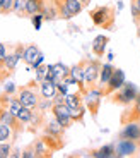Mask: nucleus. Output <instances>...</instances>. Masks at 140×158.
Segmentation results:
<instances>
[{"label": "nucleus", "instance_id": "37998d69", "mask_svg": "<svg viewBox=\"0 0 140 158\" xmlns=\"http://www.w3.org/2000/svg\"><path fill=\"white\" fill-rule=\"evenodd\" d=\"M0 12H2V0H0Z\"/></svg>", "mask_w": 140, "mask_h": 158}, {"label": "nucleus", "instance_id": "dca6fc26", "mask_svg": "<svg viewBox=\"0 0 140 158\" xmlns=\"http://www.w3.org/2000/svg\"><path fill=\"white\" fill-rule=\"evenodd\" d=\"M68 76L82 88V84H84V64H77V65H74V67H70Z\"/></svg>", "mask_w": 140, "mask_h": 158}, {"label": "nucleus", "instance_id": "f257e3e1", "mask_svg": "<svg viewBox=\"0 0 140 158\" xmlns=\"http://www.w3.org/2000/svg\"><path fill=\"white\" fill-rule=\"evenodd\" d=\"M91 19L96 26L101 28H111L115 21V12L111 7H97L91 12Z\"/></svg>", "mask_w": 140, "mask_h": 158}, {"label": "nucleus", "instance_id": "4be33fe9", "mask_svg": "<svg viewBox=\"0 0 140 158\" xmlns=\"http://www.w3.org/2000/svg\"><path fill=\"white\" fill-rule=\"evenodd\" d=\"M65 105H68L70 108H75V107H79V105H82L80 95H77V93H67L65 95Z\"/></svg>", "mask_w": 140, "mask_h": 158}, {"label": "nucleus", "instance_id": "79ce46f5", "mask_svg": "<svg viewBox=\"0 0 140 158\" xmlns=\"http://www.w3.org/2000/svg\"><path fill=\"white\" fill-rule=\"evenodd\" d=\"M137 24H138V36H140V23H137Z\"/></svg>", "mask_w": 140, "mask_h": 158}, {"label": "nucleus", "instance_id": "423d86ee", "mask_svg": "<svg viewBox=\"0 0 140 158\" xmlns=\"http://www.w3.org/2000/svg\"><path fill=\"white\" fill-rule=\"evenodd\" d=\"M17 98L21 100V103H22L24 107L31 108V110H36V108H38L39 98H38V95H36V91L31 89V88H22V89H19Z\"/></svg>", "mask_w": 140, "mask_h": 158}, {"label": "nucleus", "instance_id": "72a5a7b5", "mask_svg": "<svg viewBox=\"0 0 140 158\" xmlns=\"http://www.w3.org/2000/svg\"><path fill=\"white\" fill-rule=\"evenodd\" d=\"M51 102H53V105H63V103H65V95L58 91V93L53 96V100H51Z\"/></svg>", "mask_w": 140, "mask_h": 158}, {"label": "nucleus", "instance_id": "f03ea898", "mask_svg": "<svg viewBox=\"0 0 140 158\" xmlns=\"http://www.w3.org/2000/svg\"><path fill=\"white\" fill-rule=\"evenodd\" d=\"M138 96V91L137 88L133 86L132 83H126L116 91V95H115V103H120V105H130V103L135 102V98Z\"/></svg>", "mask_w": 140, "mask_h": 158}, {"label": "nucleus", "instance_id": "a878e982", "mask_svg": "<svg viewBox=\"0 0 140 158\" xmlns=\"http://www.w3.org/2000/svg\"><path fill=\"white\" fill-rule=\"evenodd\" d=\"M70 115L74 118V122H80L82 118H84V115H86V108L82 107V105H79L75 108H70Z\"/></svg>", "mask_w": 140, "mask_h": 158}, {"label": "nucleus", "instance_id": "a211bd4d", "mask_svg": "<svg viewBox=\"0 0 140 158\" xmlns=\"http://www.w3.org/2000/svg\"><path fill=\"white\" fill-rule=\"evenodd\" d=\"M63 131H65V127L62 126V124L56 120V118H53V120H50L48 122V126H46V132L48 134H53V136H62L63 134Z\"/></svg>", "mask_w": 140, "mask_h": 158}, {"label": "nucleus", "instance_id": "473e14b6", "mask_svg": "<svg viewBox=\"0 0 140 158\" xmlns=\"http://www.w3.org/2000/svg\"><path fill=\"white\" fill-rule=\"evenodd\" d=\"M58 9H60V17H63V19H72V17H74V14H72L63 4H60Z\"/></svg>", "mask_w": 140, "mask_h": 158}, {"label": "nucleus", "instance_id": "ddd939ff", "mask_svg": "<svg viewBox=\"0 0 140 158\" xmlns=\"http://www.w3.org/2000/svg\"><path fill=\"white\" fill-rule=\"evenodd\" d=\"M39 48L36 45H29V47H24V52H22V60L27 64V65H33L36 59L39 57Z\"/></svg>", "mask_w": 140, "mask_h": 158}, {"label": "nucleus", "instance_id": "c756f323", "mask_svg": "<svg viewBox=\"0 0 140 158\" xmlns=\"http://www.w3.org/2000/svg\"><path fill=\"white\" fill-rule=\"evenodd\" d=\"M10 144H9V141H4L0 143V158H7L10 156Z\"/></svg>", "mask_w": 140, "mask_h": 158}, {"label": "nucleus", "instance_id": "f704fd0d", "mask_svg": "<svg viewBox=\"0 0 140 158\" xmlns=\"http://www.w3.org/2000/svg\"><path fill=\"white\" fill-rule=\"evenodd\" d=\"M5 57H7V47L4 43H0V62H4Z\"/></svg>", "mask_w": 140, "mask_h": 158}, {"label": "nucleus", "instance_id": "20e7f679", "mask_svg": "<svg viewBox=\"0 0 140 158\" xmlns=\"http://www.w3.org/2000/svg\"><path fill=\"white\" fill-rule=\"evenodd\" d=\"M99 72H101V65L96 60L84 62V84L94 86L99 81Z\"/></svg>", "mask_w": 140, "mask_h": 158}, {"label": "nucleus", "instance_id": "c9c22d12", "mask_svg": "<svg viewBox=\"0 0 140 158\" xmlns=\"http://www.w3.org/2000/svg\"><path fill=\"white\" fill-rule=\"evenodd\" d=\"M4 91H5V95H12V93L16 91L14 83H7V84H5V88H4Z\"/></svg>", "mask_w": 140, "mask_h": 158}, {"label": "nucleus", "instance_id": "58836bf2", "mask_svg": "<svg viewBox=\"0 0 140 158\" xmlns=\"http://www.w3.org/2000/svg\"><path fill=\"white\" fill-rule=\"evenodd\" d=\"M0 72H9V71H5V65H4V62H0ZM0 79H2V74H0Z\"/></svg>", "mask_w": 140, "mask_h": 158}, {"label": "nucleus", "instance_id": "cd10ccee", "mask_svg": "<svg viewBox=\"0 0 140 158\" xmlns=\"http://www.w3.org/2000/svg\"><path fill=\"white\" fill-rule=\"evenodd\" d=\"M36 71V79H38V83H41V81H45L46 79V74H48V65H39V67L34 69Z\"/></svg>", "mask_w": 140, "mask_h": 158}, {"label": "nucleus", "instance_id": "393cba45", "mask_svg": "<svg viewBox=\"0 0 140 158\" xmlns=\"http://www.w3.org/2000/svg\"><path fill=\"white\" fill-rule=\"evenodd\" d=\"M31 117H33V110H31V108H27V107H22L19 110V114H17V118H19L21 124L31 122Z\"/></svg>", "mask_w": 140, "mask_h": 158}, {"label": "nucleus", "instance_id": "b1692460", "mask_svg": "<svg viewBox=\"0 0 140 158\" xmlns=\"http://www.w3.org/2000/svg\"><path fill=\"white\" fill-rule=\"evenodd\" d=\"M12 134H14V129H12L10 126H7V124L0 122V143L9 141V139L12 138Z\"/></svg>", "mask_w": 140, "mask_h": 158}, {"label": "nucleus", "instance_id": "a19ab883", "mask_svg": "<svg viewBox=\"0 0 140 158\" xmlns=\"http://www.w3.org/2000/svg\"><path fill=\"white\" fill-rule=\"evenodd\" d=\"M80 2H82V4H84V5H87V4H91V0H80Z\"/></svg>", "mask_w": 140, "mask_h": 158}, {"label": "nucleus", "instance_id": "6ab92c4d", "mask_svg": "<svg viewBox=\"0 0 140 158\" xmlns=\"http://www.w3.org/2000/svg\"><path fill=\"white\" fill-rule=\"evenodd\" d=\"M62 4L65 5L67 9H68L74 16H77V14H80L82 9H84V4H82L80 0H62Z\"/></svg>", "mask_w": 140, "mask_h": 158}, {"label": "nucleus", "instance_id": "9b49d317", "mask_svg": "<svg viewBox=\"0 0 140 158\" xmlns=\"http://www.w3.org/2000/svg\"><path fill=\"white\" fill-rule=\"evenodd\" d=\"M39 91H41V96H43V98L53 100V96L58 93V88H56V84H55L53 81L45 79V81L39 83Z\"/></svg>", "mask_w": 140, "mask_h": 158}, {"label": "nucleus", "instance_id": "f8f14e48", "mask_svg": "<svg viewBox=\"0 0 140 158\" xmlns=\"http://www.w3.org/2000/svg\"><path fill=\"white\" fill-rule=\"evenodd\" d=\"M0 122H4V124H7V126H10L12 129H17V127H19V124H21L19 118L12 114L7 107L0 108Z\"/></svg>", "mask_w": 140, "mask_h": 158}, {"label": "nucleus", "instance_id": "c85d7f7f", "mask_svg": "<svg viewBox=\"0 0 140 158\" xmlns=\"http://www.w3.org/2000/svg\"><path fill=\"white\" fill-rule=\"evenodd\" d=\"M12 12H16V14L26 12V0H14V9H12Z\"/></svg>", "mask_w": 140, "mask_h": 158}, {"label": "nucleus", "instance_id": "4468645a", "mask_svg": "<svg viewBox=\"0 0 140 158\" xmlns=\"http://www.w3.org/2000/svg\"><path fill=\"white\" fill-rule=\"evenodd\" d=\"M113 72H115V67L111 65V64H104V65H101V72H99V86L104 89L106 88V84L109 83V79H111V76H113Z\"/></svg>", "mask_w": 140, "mask_h": 158}, {"label": "nucleus", "instance_id": "1a4fd4ad", "mask_svg": "<svg viewBox=\"0 0 140 158\" xmlns=\"http://www.w3.org/2000/svg\"><path fill=\"white\" fill-rule=\"evenodd\" d=\"M22 52H24V47L19 45V47H16V50L12 52V53H7V57H5V60H4V65H5V69H7L9 72L16 69V65L19 64V60L22 59Z\"/></svg>", "mask_w": 140, "mask_h": 158}, {"label": "nucleus", "instance_id": "412c9836", "mask_svg": "<svg viewBox=\"0 0 140 158\" xmlns=\"http://www.w3.org/2000/svg\"><path fill=\"white\" fill-rule=\"evenodd\" d=\"M5 102H7V103H5V105H7V108H9V110H10L12 114H14V115L17 117V114H19V110L24 107L22 103H21V100H19V98H7Z\"/></svg>", "mask_w": 140, "mask_h": 158}, {"label": "nucleus", "instance_id": "7ed1b4c3", "mask_svg": "<svg viewBox=\"0 0 140 158\" xmlns=\"http://www.w3.org/2000/svg\"><path fill=\"white\" fill-rule=\"evenodd\" d=\"M103 95H104L103 88H94V86H91L89 89L84 93V102H86L87 108L92 112V115L97 114V108H99V105H101Z\"/></svg>", "mask_w": 140, "mask_h": 158}, {"label": "nucleus", "instance_id": "f3484780", "mask_svg": "<svg viewBox=\"0 0 140 158\" xmlns=\"http://www.w3.org/2000/svg\"><path fill=\"white\" fill-rule=\"evenodd\" d=\"M43 2L45 0H26V14L34 16V14L41 12V9H43Z\"/></svg>", "mask_w": 140, "mask_h": 158}, {"label": "nucleus", "instance_id": "5701e85b", "mask_svg": "<svg viewBox=\"0 0 140 158\" xmlns=\"http://www.w3.org/2000/svg\"><path fill=\"white\" fill-rule=\"evenodd\" d=\"M33 150H34L36 156H46L48 155V144L45 143V139H38V141L34 143Z\"/></svg>", "mask_w": 140, "mask_h": 158}, {"label": "nucleus", "instance_id": "0eeeda50", "mask_svg": "<svg viewBox=\"0 0 140 158\" xmlns=\"http://www.w3.org/2000/svg\"><path fill=\"white\" fill-rule=\"evenodd\" d=\"M123 84H125V72L121 71V69H115L113 76L109 79V83L106 84V88L103 91H104V95H111V93L120 89Z\"/></svg>", "mask_w": 140, "mask_h": 158}, {"label": "nucleus", "instance_id": "aec40b11", "mask_svg": "<svg viewBox=\"0 0 140 158\" xmlns=\"http://www.w3.org/2000/svg\"><path fill=\"white\" fill-rule=\"evenodd\" d=\"M113 155H116L115 146L108 144V146H103V148H99V150H96L92 153V156L94 158H109V156H113Z\"/></svg>", "mask_w": 140, "mask_h": 158}, {"label": "nucleus", "instance_id": "39448f33", "mask_svg": "<svg viewBox=\"0 0 140 158\" xmlns=\"http://www.w3.org/2000/svg\"><path fill=\"white\" fill-rule=\"evenodd\" d=\"M51 110H53V117L56 118L65 129H68V127L72 126L74 118H72V115H70V107L68 105H65V103H63V105H53Z\"/></svg>", "mask_w": 140, "mask_h": 158}, {"label": "nucleus", "instance_id": "bb28decb", "mask_svg": "<svg viewBox=\"0 0 140 158\" xmlns=\"http://www.w3.org/2000/svg\"><path fill=\"white\" fill-rule=\"evenodd\" d=\"M130 118L132 120H140V93L135 98V102H133V108L130 112Z\"/></svg>", "mask_w": 140, "mask_h": 158}, {"label": "nucleus", "instance_id": "2f4dec72", "mask_svg": "<svg viewBox=\"0 0 140 158\" xmlns=\"http://www.w3.org/2000/svg\"><path fill=\"white\" fill-rule=\"evenodd\" d=\"M14 9V0H2V14H9Z\"/></svg>", "mask_w": 140, "mask_h": 158}, {"label": "nucleus", "instance_id": "2eb2a0df", "mask_svg": "<svg viewBox=\"0 0 140 158\" xmlns=\"http://www.w3.org/2000/svg\"><path fill=\"white\" fill-rule=\"evenodd\" d=\"M106 45H108V36H104V35L96 36V38H94V41H92V52H94V55H97V57L104 55Z\"/></svg>", "mask_w": 140, "mask_h": 158}, {"label": "nucleus", "instance_id": "ea45409f", "mask_svg": "<svg viewBox=\"0 0 140 158\" xmlns=\"http://www.w3.org/2000/svg\"><path fill=\"white\" fill-rule=\"evenodd\" d=\"M132 4H133V5H135V7H137V9H138V10H140V0H133Z\"/></svg>", "mask_w": 140, "mask_h": 158}, {"label": "nucleus", "instance_id": "7c9ffc66", "mask_svg": "<svg viewBox=\"0 0 140 158\" xmlns=\"http://www.w3.org/2000/svg\"><path fill=\"white\" fill-rule=\"evenodd\" d=\"M31 19H33V24H34V29H41V23H43V19H45L43 12H38V14L31 16Z\"/></svg>", "mask_w": 140, "mask_h": 158}, {"label": "nucleus", "instance_id": "6e6552de", "mask_svg": "<svg viewBox=\"0 0 140 158\" xmlns=\"http://www.w3.org/2000/svg\"><path fill=\"white\" fill-rule=\"evenodd\" d=\"M137 150H138V146H137V141H133V139H121L115 146L116 156H130V155L137 153Z\"/></svg>", "mask_w": 140, "mask_h": 158}, {"label": "nucleus", "instance_id": "e433bc0d", "mask_svg": "<svg viewBox=\"0 0 140 158\" xmlns=\"http://www.w3.org/2000/svg\"><path fill=\"white\" fill-rule=\"evenodd\" d=\"M43 60H45V57H43V53H39V57L38 59L34 60V62H33V69H36V67H39V65H41V64H43Z\"/></svg>", "mask_w": 140, "mask_h": 158}, {"label": "nucleus", "instance_id": "4c0bfd02", "mask_svg": "<svg viewBox=\"0 0 140 158\" xmlns=\"http://www.w3.org/2000/svg\"><path fill=\"white\" fill-rule=\"evenodd\" d=\"M21 156H24V158H34L36 153H34V150H26L22 155H21Z\"/></svg>", "mask_w": 140, "mask_h": 158}, {"label": "nucleus", "instance_id": "9d476101", "mask_svg": "<svg viewBox=\"0 0 140 158\" xmlns=\"http://www.w3.org/2000/svg\"><path fill=\"white\" fill-rule=\"evenodd\" d=\"M121 139H133V141H138L140 139V124L137 120H130L125 129L121 131Z\"/></svg>", "mask_w": 140, "mask_h": 158}]
</instances>
